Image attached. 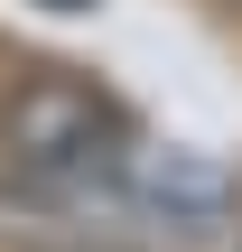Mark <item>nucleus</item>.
Returning <instances> with one entry per match:
<instances>
[{"instance_id": "nucleus-2", "label": "nucleus", "mask_w": 242, "mask_h": 252, "mask_svg": "<svg viewBox=\"0 0 242 252\" xmlns=\"http://www.w3.org/2000/svg\"><path fill=\"white\" fill-rule=\"evenodd\" d=\"M47 9H84V0H47Z\"/></svg>"}, {"instance_id": "nucleus-1", "label": "nucleus", "mask_w": 242, "mask_h": 252, "mask_svg": "<svg viewBox=\"0 0 242 252\" xmlns=\"http://www.w3.org/2000/svg\"><path fill=\"white\" fill-rule=\"evenodd\" d=\"M0 150L28 187H65V178L131 159V122L75 75H19L9 103H0Z\"/></svg>"}]
</instances>
